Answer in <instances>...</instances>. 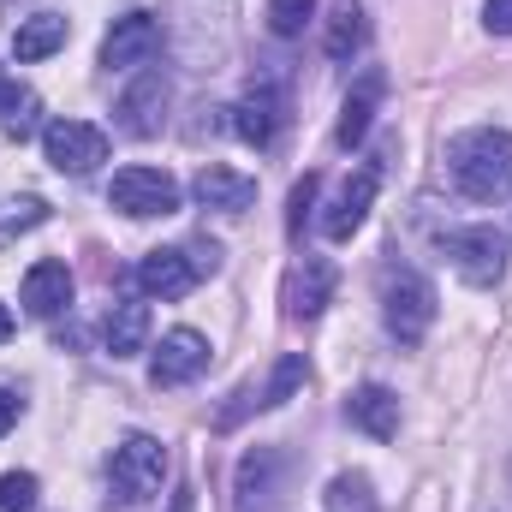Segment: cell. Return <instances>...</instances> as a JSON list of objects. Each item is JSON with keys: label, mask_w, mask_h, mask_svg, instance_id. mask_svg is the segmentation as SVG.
<instances>
[{"label": "cell", "mask_w": 512, "mask_h": 512, "mask_svg": "<svg viewBox=\"0 0 512 512\" xmlns=\"http://www.w3.org/2000/svg\"><path fill=\"white\" fill-rule=\"evenodd\" d=\"M447 173L471 203H495L512 191V131L477 126L447 143Z\"/></svg>", "instance_id": "obj_1"}, {"label": "cell", "mask_w": 512, "mask_h": 512, "mask_svg": "<svg viewBox=\"0 0 512 512\" xmlns=\"http://www.w3.org/2000/svg\"><path fill=\"white\" fill-rule=\"evenodd\" d=\"M179 179L161 173V167H120L108 179V203L131 215V221H155V215H179Z\"/></svg>", "instance_id": "obj_2"}, {"label": "cell", "mask_w": 512, "mask_h": 512, "mask_svg": "<svg viewBox=\"0 0 512 512\" xmlns=\"http://www.w3.org/2000/svg\"><path fill=\"white\" fill-rule=\"evenodd\" d=\"M382 316H387V334H393L399 346H417V340L429 334V322H435V286H429L423 274H411V268L387 274Z\"/></svg>", "instance_id": "obj_3"}, {"label": "cell", "mask_w": 512, "mask_h": 512, "mask_svg": "<svg viewBox=\"0 0 512 512\" xmlns=\"http://www.w3.org/2000/svg\"><path fill=\"white\" fill-rule=\"evenodd\" d=\"M221 262V251L215 245H191V251H149L143 262H137V286H143V298H185L209 268Z\"/></svg>", "instance_id": "obj_4"}, {"label": "cell", "mask_w": 512, "mask_h": 512, "mask_svg": "<svg viewBox=\"0 0 512 512\" xmlns=\"http://www.w3.org/2000/svg\"><path fill=\"white\" fill-rule=\"evenodd\" d=\"M42 155H48L54 173L84 179V173H96L108 161V131L90 126V120H48L42 126Z\"/></svg>", "instance_id": "obj_5"}, {"label": "cell", "mask_w": 512, "mask_h": 512, "mask_svg": "<svg viewBox=\"0 0 512 512\" xmlns=\"http://www.w3.org/2000/svg\"><path fill=\"white\" fill-rule=\"evenodd\" d=\"M441 256L471 280V286H495L507 274V239L495 227H453L441 233Z\"/></svg>", "instance_id": "obj_6"}, {"label": "cell", "mask_w": 512, "mask_h": 512, "mask_svg": "<svg viewBox=\"0 0 512 512\" xmlns=\"http://www.w3.org/2000/svg\"><path fill=\"white\" fill-rule=\"evenodd\" d=\"M108 477H114V489H120L126 501H149V495H161L167 447H161L155 435H126V441L114 447V459H108Z\"/></svg>", "instance_id": "obj_7"}, {"label": "cell", "mask_w": 512, "mask_h": 512, "mask_svg": "<svg viewBox=\"0 0 512 512\" xmlns=\"http://www.w3.org/2000/svg\"><path fill=\"white\" fill-rule=\"evenodd\" d=\"M334 262L328 256H298L292 262V274H286V286H280V304H286V316L292 322H316L322 310H328V298H334Z\"/></svg>", "instance_id": "obj_8"}, {"label": "cell", "mask_w": 512, "mask_h": 512, "mask_svg": "<svg viewBox=\"0 0 512 512\" xmlns=\"http://www.w3.org/2000/svg\"><path fill=\"white\" fill-rule=\"evenodd\" d=\"M203 370H209V340H203L197 328L161 334V346H155V358H149V382L155 387H185V382H197Z\"/></svg>", "instance_id": "obj_9"}, {"label": "cell", "mask_w": 512, "mask_h": 512, "mask_svg": "<svg viewBox=\"0 0 512 512\" xmlns=\"http://www.w3.org/2000/svg\"><path fill=\"white\" fill-rule=\"evenodd\" d=\"M155 48H161V24H155L149 12H126V18H114V30L102 36V66H108V72H137V66L155 60Z\"/></svg>", "instance_id": "obj_10"}, {"label": "cell", "mask_w": 512, "mask_h": 512, "mask_svg": "<svg viewBox=\"0 0 512 512\" xmlns=\"http://www.w3.org/2000/svg\"><path fill=\"white\" fill-rule=\"evenodd\" d=\"M191 191H197L203 209H221V215H245L256 203V179L239 173V167H221V161H203L197 179H191Z\"/></svg>", "instance_id": "obj_11"}, {"label": "cell", "mask_w": 512, "mask_h": 512, "mask_svg": "<svg viewBox=\"0 0 512 512\" xmlns=\"http://www.w3.org/2000/svg\"><path fill=\"white\" fill-rule=\"evenodd\" d=\"M370 203H376V167H358V173L340 185V197L328 203V215H322V233H328L334 245H340V239H352V233L364 227Z\"/></svg>", "instance_id": "obj_12"}, {"label": "cell", "mask_w": 512, "mask_h": 512, "mask_svg": "<svg viewBox=\"0 0 512 512\" xmlns=\"http://www.w3.org/2000/svg\"><path fill=\"white\" fill-rule=\"evenodd\" d=\"M18 298H24V310L36 316V322H54L66 304H72V268L66 262H36L30 274H24V286H18Z\"/></svg>", "instance_id": "obj_13"}, {"label": "cell", "mask_w": 512, "mask_h": 512, "mask_svg": "<svg viewBox=\"0 0 512 512\" xmlns=\"http://www.w3.org/2000/svg\"><path fill=\"white\" fill-rule=\"evenodd\" d=\"M280 126H286V96H280L274 84H256L251 96L233 108V131H239L245 143H256V149H268V143L280 137Z\"/></svg>", "instance_id": "obj_14"}, {"label": "cell", "mask_w": 512, "mask_h": 512, "mask_svg": "<svg viewBox=\"0 0 512 512\" xmlns=\"http://www.w3.org/2000/svg\"><path fill=\"white\" fill-rule=\"evenodd\" d=\"M161 120H167V78L161 72H143L126 96H120V126L131 137H155Z\"/></svg>", "instance_id": "obj_15"}, {"label": "cell", "mask_w": 512, "mask_h": 512, "mask_svg": "<svg viewBox=\"0 0 512 512\" xmlns=\"http://www.w3.org/2000/svg\"><path fill=\"white\" fill-rule=\"evenodd\" d=\"M66 36H72L66 12H30V18H18V30H12V60H18V66L48 60L54 48H66Z\"/></svg>", "instance_id": "obj_16"}, {"label": "cell", "mask_w": 512, "mask_h": 512, "mask_svg": "<svg viewBox=\"0 0 512 512\" xmlns=\"http://www.w3.org/2000/svg\"><path fill=\"white\" fill-rule=\"evenodd\" d=\"M102 340H108V358H137L143 340H149V304L143 298H114L108 322H102Z\"/></svg>", "instance_id": "obj_17"}, {"label": "cell", "mask_w": 512, "mask_h": 512, "mask_svg": "<svg viewBox=\"0 0 512 512\" xmlns=\"http://www.w3.org/2000/svg\"><path fill=\"white\" fill-rule=\"evenodd\" d=\"M346 417L364 429V435H376V441H393L399 435V393L393 387H358L352 399H346Z\"/></svg>", "instance_id": "obj_18"}, {"label": "cell", "mask_w": 512, "mask_h": 512, "mask_svg": "<svg viewBox=\"0 0 512 512\" xmlns=\"http://www.w3.org/2000/svg\"><path fill=\"white\" fill-rule=\"evenodd\" d=\"M376 102H382V78L370 72V78L346 96V108H340V126H334V143H340V149H358V143L370 137V126H376Z\"/></svg>", "instance_id": "obj_19"}, {"label": "cell", "mask_w": 512, "mask_h": 512, "mask_svg": "<svg viewBox=\"0 0 512 512\" xmlns=\"http://www.w3.org/2000/svg\"><path fill=\"white\" fill-rule=\"evenodd\" d=\"M364 42H370V18H364V6H358V0H334V18H328V30H322L328 60H340V66H346Z\"/></svg>", "instance_id": "obj_20"}, {"label": "cell", "mask_w": 512, "mask_h": 512, "mask_svg": "<svg viewBox=\"0 0 512 512\" xmlns=\"http://www.w3.org/2000/svg\"><path fill=\"white\" fill-rule=\"evenodd\" d=\"M274 447H256V453H245L239 459V512H268V489H274Z\"/></svg>", "instance_id": "obj_21"}, {"label": "cell", "mask_w": 512, "mask_h": 512, "mask_svg": "<svg viewBox=\"0 0 512 512\" xmlns=\"http://www.w3.org/2000/svg\"><path fill=\"white\" fill-rule=\"evenodd\" d=\"M36 114H42L36 90H24V84H6V78H0V126H6L12 143H24V137H36V131H42Z\"/></svg>", "instance_id": "obj_22"}, {"label": "cell", "mask_w": 512, "mask_h": 512, "mask_svg": "<svg viewBox=\"0 0 512 512\" xmlns=\"http://www.w3.org/2000/svg\"><path fill=\"white\" fill-rule=\"evenodd\" d=\"M328 512H382L370 477H364V471H340V477L328 483Z\"/></svg>", "instance_id": "obj_23"}, {"label": "cell", "mask_w": 512, "mask_h": 512, "mask_svg": "<svg viewBox=\"0 0 512 512\" xmlns=\"http://www.w3.org/2000/svg\"><path fill=\"white\" fill-rule=\"evenodd\" d=\"M304 376H310V364L298 358V352H286L280 364H274V376H268V387H262V405H286L298 387H304Z\"/></svg>", "instance_id": "obj_24"}, {"label": "cell", "mask_w": 512, "mask_h": 512, "mask_svg": "<svg viewBox=\"0 0 512 512\" xmlns=\"http://www.w3.org/2000/svg\"><path fill=\"white\" fill-rule=\"evenodd\" d=\"M316 18V0H268V30L280 36V42H292V36H304V24Z\"/></svg>", "instance_id": "obj_25"}, {"label": "cell", "mask_w": 512, "mask_h": 512, "mask_svg": "<svg viewBox=\"0 0 512 512\" xmlns=\"http://www.w3.org/2000/svg\"><path fill=\"white\" fill-rule=\"evenodd\" d=\"M36 495H42V483L30 471H6L0 477V512H36Z\"/></svg>", "instance_id": "obj_26"}, {"label": "cell", "mask_w": 512, "mask_h": 512, "mask_svg": "<svg viewBox=\"0 0 512 512\" xmlns=\"http://www.w3.org/2000/svg\"><path fill=\"white\" fill-rule=\"evenodd\" d=\"M316 191H322V179H316V173H304V179L292 185V215H286V233H304V215H310Z\"/></svg>", "instance_id": "obj_27"}, {"label": "cell", "mask_w": 512, "mask_h": 512, "mask_svg": "<svg viewBox=\"0 0 512 512\" xmlns=\"http://www.w3.org/2000/svg\"><path fill=\"white\" fill-rule=\"evenodd\" d=\"M483 24H489L495 36H512V0H489V6H483Z\"/></svg>", "instance_id": "obj_28"}, {"label": "cell", "mask_w": 512, "mask_h": 512, "mask_svg": "<svg viewBox=\"0 0 512 512\" xmlns=\"http://www.w3.org/2000/svg\"><path fill=\"white\" fill-rule=\"evenodd\" d=\"M18 411H24V405H18V393H6V387H0V435L18 423Z\"/></svg>", "instance_id": "obj_29"}, {"label": "cell", "mask_w": 512, "mask_h": 512, "mask_svg": "<svg viewBox=\"0 0 512 512\" xmlns=\"http://www.w3.org/2000/svg\"><path fill=\"white\" fill-rule=\"evenodd\" d=\"M167 512H197V489H179V495H173V507Z\"/></svg>", "instance_id": "obj_30"}, {"label": "cell", "mask_w": 512, "mask_h": 512, "mask_svg": "<svg viewBox=\"0 0 512 512\" xmlns=\"http://www.w3.org/2000/svg\"><path fill=\"white\" fill-rule=\"evenodd\" d=\"M6 340H12V310L0 304V346H6Z\"/></svg>", "instance_id": "obj_31"}]
</instances>
